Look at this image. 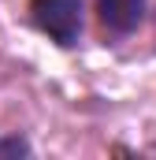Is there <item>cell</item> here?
Here are the masks:
<instances>
[{"label": "cell", "mask_w": 156, "mask_h": 160, "mask_svg": "<svg viewBox=\"0 0 156 160\" xmlns=\"http://www.w3.org/2000/svg\"><path fill=\"white\" fill-rule=\"evenodd\" d=\"M30 19L45 38H52L60 48H71L82 38L85 8L82 0H30Z\"/></svg>", "instance_id": "cell-1"}, {"label": "cell", "mask_w": 156, "mask_h": 160, "mask_svg": "<svg viewBox=\"0 0 156 160\" xmlns=\"http://www.w3.org/2000/svg\"><path fill=\"white\" fill-rule=\"evenodd\" d=\"M97 15L104 30L112 34H130L145 19V0H97Z\"/></svg>", "instance_id": "cell-2"}, {"label": "cell", "mask_w": 156, "mask_h": 160, "mask_svg": "<svg viewBox=\"0 0 156 160\" xmlns=\"http://www.w3.org/2000/svg\"><path fill=\"white\" fill-rule=\"evenodd\" d=\"M0 157H30V142L26 138H0Z\"/></svg>", "instance_id": "cell-3"}]
</instances>
